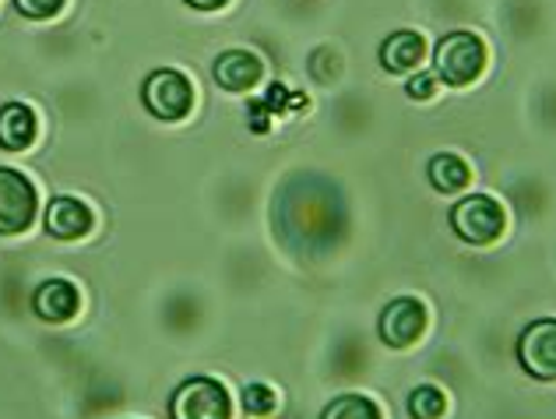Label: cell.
I'll return each instance as SVG.
<instances>
[{"label":"cell","instance_id":"3957f363","mask_svg":"<svg viewBox=\"0 0 556 419\" xmlns=\"http://www.w3.org/2000/svg\"><path fill=\"white\" fill-rule=\"evenodd\" d=\"M141 99L152 117L173 124V120H184L190 106H194V89H190V81L180 75V71L166 67V71H152V75L144 78Z\"/></svg>","mask_w":556,"mask_h":419},{"label":"cell","instance_id":"9c48e42d","mask_svg":"<svg viewBox=\"0 0 556 419\" xmlns=\"http://www.w3.org/2000/svg\"><path fill=\"white\" fill-rule=\"evenodd\" d=\"M92 229V212L78 198H53L47 208V233L56 240H78Z\"/></svg>","mask_w":556,"mask_h":419},{"label":"cell","instance_id":"277c9868","mask_svg":"<svg viewBox=\"0 0 556 419\" xmlns=\"http://www.w3.org/2000/svg\"><path fill=\"white\" fill-rule=\"evenodd\" d=\"M169 419H229V392L212 378H190L173 392Z\"/></svg>","mask_w":556,"mask_h":419},{"label":"cell","instance_id":"7c38bea8","mask_svg":"<svg viewBox=\"0 0 556 419\" xmlns=\"http://www.w3.org/2000/svg\"><path fill=\"white\" fill-rule=\"evenodd\" d=\"M36 141V113L25 103L0 106V149L25 152Z\"/></svg>","mask_w":556,"mask_h":419},{"label":"cell","instance_id":"9a60e30c","mask_svg":"<svg viewBox=\"0 0 556 419\" xmlns=\"http://www.w3.org/2000/svg\"><path fill=\"white\" fill-rule=\"evenodd\" d=\"M320 419H384V416H380L377 402H370V398H363V395H339L325 409V416H320Z\"/></svg>","mask_w":556,"mask_h":419},{"label":"cell","instance_id":"30bf717a","mask_svg":"<svg viewBox=\"0 0 556 419\" xmlns=\"http://www.w3.org/2000/svg\"><path fill=\"white\" fill-rule=\"evenodd\" d=\"M422 56H427V39L419 33H408V28H399V33H391L380 42V64H384V71H391V75L416 71L422 64Z\"/></svg>","mask_w":556,"mask_h":419},{"label":"cell","instance_id":"ac0fdd59","mask_svg":"<svg viewBox=\"0 0 556 419\" xmlns=\"http://www.w3.org/2000/svg\"><path fill=\"white\" fill-rule=\"evenodd\" d=\"M437 92V75H430V71H419V75L408 78V96L413 99H433Z\"/></svg>","mask_w":556,"mask_h":419},{"label":"cell","instance_id":"d6986e66","mask_svg":"<svg viewBox=\"0 0 556 419\" xmlns=\"http://www.w3.org/2000/svg\"><path fill=\"white\" fill-rule=\"evenodd\" d=\"M265 106H268V110H282V106H286V89H282V85H271V89H268V99H265Z\"/></svg>","mask_w":556,"mask_h":419},{"label":"cell","instance_id":"5b68a950","mask_svg":"<svg viewBox=\"0 0 556 419\" xmlns=\"http://www.w3.org/2000/svg\"><path fill=\"white\" fill-rule=\"evenodd\" d=\"M36 219V187L18 169L0 166V237L25 233Z\"/></svg>","mask_w":556,"mask_h":419},{"label":"cell","instance_id":"e0dca14e","mask_svg":"<svg viewBox=\"0 0 556 419\" xmlns=\"http://www.w3.org/2000/svg\"><path fill=\"white\" fill-rule=\"evenodd\" d=\"M18 4V11L25 14V18H53L56 11L64 8V0H14Z\"/></svg>","mask_w":556,"mask_h":419},{"label":"cell","instance_id":"8992f818","mask_svg":"<svg viewBox=\"0 0 556 419\" xmlns=\"http://www.w3.org/2000/svg\"><path fill=\"white\" fill-rule=\"evenodd\" d=\"M518 364L532 381H556V317L532 321L521 331Z\"/></svg>","mask_w":556,"mask_h":419},{"label":"cell","instance_id":"2e32d148","mask_svg":"<svg viewBox=\"0 0 556 419\" xmlns=\"http://www.w3.org/2000/svg\"><path fill=\"white\" fill-rule=\"evenodd\" d=\"M243 409L254 416H268L275 409V392L268 384H247L243 388Z\"/></svg>","mask_w":556,"mask_h":419},{"label":"cell","instance_id":"52a82bcc","mask_svg":"<svg viewBox=\"0 0 556 419\" xmlns=\"http://www.w3.org/2000/svg\"><path fill=\"white\" fill-rule=\"evenodd\" d=\"M427 331V307L416 296H399L391 300L384 314H380V339L391 350H408L416 345Z\"/></svg>","mask_w":556,"mask_h":419},{"label":"cell","instance_id":"4fadbf2b","mask_svg":"<svg viewBox=\"0 0 556 419\" xmlns=\"http://www.w3.org/2000/svg\"><path fill=\"white\" fill-rule=\"evenodd\" d=\"M430 183L437 187L441 194H455V191H465L468 180H472V169H468V163L462 155L455 152H441L430 158Z\"/></svg>","mask_w":556,"mask_h":419},{"label":"cell","instance_id":"5bb4252c","mask_svg":"<svg viewBox=\"0 0 556 419\" xmlns=\"http://www.w3.org/2000/svg\"><path fill=\"white\" fill-rule=\"evenodd\" d=\"M447 412V398L441 388L433 384H422L408 395V416L413 419H441Z\"/></svg>","mask_w":556,"mask_h":419},{"label":"cell","instance_id":"6da1fadb","mask_svg":"<svg viewBox=\"0 0 556 419\" xmlns=\"http://www.w3.org/2000/svg\"><path fill=\"white\" fill-rule=\"evenodd\" d=\"M482 67H486V47L476 33H447L433 50V71L437 78L451 89H465L472 85Z\"/></svg>","mask_w":556,"mask_h":419},{"label":"cell","instance_id":"ffe728a7","mask_svg":"<svg viewBox=\"0 0 556 419\" xmlns=\"http://www.w3.org/2000/svg\"><path fill=\"white\" fill-rule=\"evenodd\" d=\"M190 8H198V11H215V8H223L226 0H187Z\"/></svg>","mask_w":556,"mask_h":419},{"label":"cell","instance_id":"8fae6325","mask_svg":"<svg viewBox=\"0 0 556 419\" xmlns=\"http://www.w3.org/2000/svg\"><path fill=\"white\" fill-rule=\"evenodd\" d=\"M261 61L254 53H247V50H229V53H223L215 61V81L223 85L226 92H247L251 85H257L261 81Z\"/></svg>","mask_w":556,"mask_h":419},{"label":"cell","instance_id":"ba28073f","mask_svg":"<svg viewBox=\"0 0 556 419\" xmlns=\"http://www.w3.org/2000/svg\"><path fill=\"white\" fill-rule=\"evenodd\" d=\"M33 307H36V314L42 317V321L64 325V321H71V317L78 314V307H81V293H78V285H75V282H67V279H50V282H42V285L36 289Z\"/></svg>","mask_w":556,"mask_h":419},{"label":"cell","instance_id":"7a4b0ae2","mask_svg":"<svg viewBox=\"0 0 556 419\" xmlns=\"http://www.w3.org/2000/svg\"><path fill=\"white\" fill-rule=\"evenodd\" d=\"M504 226V205L490 194H468L451 208V229L458 233V240L472 243V247H486V243L501 240Z\"/></svg>","mask_w":556,"mask_h":419}]
</instances>
